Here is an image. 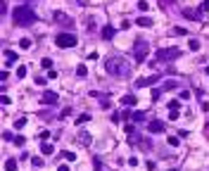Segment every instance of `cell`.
<instances>
[{
    "label": "cell",
    "mask_w": 209,
    "mask_h": 171,
    "mask_svg": "<svg viewBox=\"0 0 209 171\" xmlns=\"http://www.w3.org/2000/svg\"><path fill=\"white\" fill-rule=\"evenodd\" d=\"M169 109H181V100H169Z\"/></svg>",
    "instance_id": "d4e9b609"
},
{
    "label": "cell",
    "mask_w": 209,
    "mask_h": 171,
    "mask_svg": "<svg viewBox=\"0 0 209 171\" xmlns=\"http://www.w3.org/2000/svg\"><path fill=\"white\" fill-rule=\"evenodd\" d=\"M105 71H107L109 76H114V79H124V76L131 74V64L126 62L121 55H112V57H107V62H105Z\"/></svg>",
    "instance_id": "6da1fadb"
},
{
    "label": "cell",
    "mask_w": 209,
    "mask_h": 171,
    "mask_svg": "<svg viewBox=\"0 0 209 171\" xmlns=\"http://www.w3.org/2000/svg\"><path fill=\"white\" fill-rule=\"evenodd\" d=\"M173 171H176V169H173Z\"/></svg>",
    "instance_id": "ab89813d"
},
{
    "label": "cell",
    "mask_w": 209,
    "mask_h": 171,
    "mask_svg": "<svg viewBox=\"0 0 209 171\" xmlns=\"http://www.w3.org/2000/svg\"><path fill=\"white\" fill-rule=\"evenodd\" d=\"M114 33H117V29H114V26H102L100 36L105 38V41H112V38H114Z\"/></svg>",
    "instance_id": "30bf717a"
},
{
    "label": "cell",
    "mask_w": 209,
    "mask_h": 171,
    "mask_svg": "<svg viewBox=\"0 0 209 171\" xmlns=\"http://www.w3.org/2000/svg\"><path fill=\"white\" fill-rule=\"evenodd\" d=\"M185 19H202V12H193V10H183Z\"/></svg>",
    "instance_id": "4fadbf2b"
},
{
    "label": "cell",
    "mask_w": 209,
    "mask_h": 171,
    "mask_svg": "<svg viewBox=\"0 0 209 171\" xmlns=\"http://www.w3.org/2000/svg\"><path fill=\"white\" fill-rule=\"evenodd\" d=\"M169 145H171V147H178V145H181V140H178V138H173V135H171V138H169Z\"/></svg>",
    "instance_id": "4dcf8cb0"
},
{
    "label": "cell",
    "mask_w": 209,
    "mask_h": 171,
    "mask_svg": "<svg viewBox=\"0 0 209 171\" xmlns=\"http://www.w3.org/2000/svg\"><path fill=\"white\" fill-rule=\"evenodd\" d=\"M204 71H207V76H209V67H204Z\"/></svg>",
    "instance_id": "f35d334b"
},
{
    "label": "cell",
    "mask_w": 209,
    "mask_h": 171,
    "mask_svg": "<svg viewBox=\"0 0 209 171\" xmlns=\"http://www.w3.org/2000/svg\"><path fill=\"white\" fill-rule=\"evenodd\" d=\"M145 119H147L145 112H133V114H131V121H145Z\"/></svg>",
    "instance_id": "2e32d148"
},
{
    "label": "cell",
    "mask_w": 209,
    "mask_h": 171,
    "mask_svg": "<svg viewBox=\"0 0 209 171\" xmlns=\"http://www.w3.org/2000/svg\"><path fill=\"white\" fill-rule=\"evenodd\" d=\"M12 19L17 26H31L36 21V10H31L29 5H17V10L12 12Z\"/></svg>",
    "instance_id": "7a4b0ae2"
},
{
    "label": "cell",
    "mask_w": 209,
    "mask_h": 171,
    "mask_svg": "<svg viewBox=\"0 0 209 171\" xmlns=\"http://www.w3.org/2000/svg\"><path fill=\"white\" fill-rule=\"evenodd\" d=\"M24 126H26V119H24V117H19V119L14 121V128H17V131H22Z\"/></svg>",
    "instance_id": "7402d4cb"
},
{
    "label": "cell",
    "mask_w": 209,
    "mask_h": 171,
    "mask_svg": "<svg viewBox=\"0 0 209 171\" xmlns=\"http://www.w3.org/2000/svg\"><path fill=\"white\" fill-rule=\"evenodd\" d=\"M188 48L193 50V52H197V50H200V41H197V38H190V41H188Z\"/></svg>",
    "instance_id": "ac0fdd59"
},
{
    "label": "cell",
    "mask_w": 209,
    "mask_h": 171,
    "mask_svg": "<svg viewBox=\"0 0 209 171\" xmlns=\"http://www.w3.org/2000/svg\"><path fill=\"white\" fill-rule=\"evenodd\" d=\"M79 140H81V145H91V135H88L86 131H81V133H79Z\"/></svg>",
    "instance_id": "d6986e66"
},
{
    "label": "cell",
    "mask_w": 209,
    "mask_h": 171,
    "mask_svg": "<svg viewBox=\"0 0 209 171\" xmlns=\"http://www.w3.org/2000/svg\"><path fill=\"white\" fill-rule=\"evenodd\" d=\"M52 19L57 21L59 26H64V29H71V26H74V19H71V17H67L62 10H55V12H52Z\"/></svg>",
    "instance_id": "8992f818"
},
{
    "label": "cell",
    "mask_w": 209,
    "mask_h": 171,
    "mask_svg": "<svg viewBox=\"0 0 209 171\" xmlns=\"http://www.w3.org/2000/svg\"><path fill=\"white\" fill-rule=\"evenodd\" d=\"M176 88H178V81H173V79L164 81V86H162V91H176Z\"/></svg>",
    "instance_id": "7c38bea8"
},
{
    "label": "cell",
    "mask_w": 209,
    "mask_h": 171,
    "mask_svg": "<svg viewBox=\"0 0 209 171\" xmlns=\"http://www.w3.org/2000/svg\"><path fill=\"white\" fill-rule=\"evenodd\" d=\"M138 10L140 12H147V3H145V0H140V3H138Z\"/></svg>",
    "instance_id": "1f68e13d"
},
{
    "label": "cell",
    "mask_w": 209,
    "mask_h": 171,
    "mask_svg": "<svg viewBox=\"0 0 209 171\" xmlns=\"http://www.w3.org/2000/svg\"><path fill=\"white\" fill-rule=\"evenodd\" d=\"M135 24H138V26H152V19H150V17H138Z\"/></svg>",
    "instance_id": "9a60e30c"
},
{
    "label": "cell",
    "mask_w": 209,
    "mask_h": 171,
    "mask_svg": "<svg viewBox=\"0 0 209 171\" xmlns=\"http://www.w3.org/2000/svg\"><path fill=\"white\" fill-rule=\"evenodd\" d=\"M48 79H57V71H55V69H48Z\"/></svg>",
    "instance_id": "d590c367"
},
{
    "label": "cell",
    "mask_w": 209,
    "mask_h": 171,
    "mask_svg": "<svg viewBox=\"0 0 209 171\" xmlns=\"http://www.w3.org/2000/svg\"><path fill=\"white\" fill-rule=\"evenodd\" d=\"M62 157H64V159H69V162H76V155H74V152H62Z\"/></svg>",
    "instance_id": "83f0119b"
},
{
    "label": "cell",
    "mask_w": 209,
    "mask_h": 171,
    "mask_svg": "<svg viewBox=\"0 0 209 171\" xmlns=\"http://www.w3.org/2000/svg\"><path fill=\"white\" fill-rule=\"evenodd\" d=\"M181 55L183 52L178 48H159V50H157V59H164V62H166V59H178Z\"/></svg>",
    "instance_id": "5b68a950"
},
{
    "label": "cell",
    "mask_w": 209,
    "mask_h": 171,
    "mask_svg": "<svg viewBox=\"0 0 209 171\" xmlns=\"http://www.w3.org/2000/svg\"><path fill=\"white\" fill-rule=\"evenodd\" d=\"M14 145H19V147H24V145H26V138H24V135H17V138H14Z\"/></svg>",
    "instance_id": "484cf974"
},
{
    "label": "cell",
    "mask_w": 209,
    "mask_h": 171,
    "mask_svg": "<svg viewBox=\"0 0 209 171\" xmlns=\"http://www.w3.org/2000/svg\"><path fill=\"white\" fill-rule=\"evenodd\" d=\"M41 67H43V69H52V59H50V57H43V59H41Z\"/></svg>",
    "instance_id": "44dd1931"
},
{
    "label": "cell",
    "mask_w": 209,
    "mask_h": 171,
    "mask_svg": "<svg viewBox=\"0 0 209 171\" xmlns=\"http://www.w3.org/2000/svg\"><path fill=\"white\" fill-rule=\"evenodd\" d=\"M41 102H43V105H57V93L45 91V93H43V97H41Z\"/></svg>",
    "instance_id": "9c48e42d"
},
{
    "label": "cell",
    "mask_w": 209,
    "mask_h": 171,
    "mask_svg": "<svg viewBox=\"0 0 209 171\" xmlns=\"http://www.w3.org/2000/svg\"><path fill=\"white\" fill-rule=\"evenodd\" d=\"M76 74H79L81 79H86V76H88V67H83V64H81L79 69H76Z\"/></svg>",
    "instance_id": "603a6c76"
},
{
    "label": "cell",
    "mask_w": 209,
    "mask_h": 171,
    "mask_svg": "<svg viewBox=\"0 0 209 171\" xmlns=\"http://www.w3.org/2000/svg\"><path fill=\"white\" fill-rule=\"evenodd\" d=\"M126 133H135V126H133V124H126Z\"/></svg>",
    "instance_id": "836d02e7"
},
{
    "label": "cell",
    "mask_w": 209,
    "mask_h": 171,
    "mask_svg": "<svg viewBox=\"0 0 209 171\" xmlns=\"http://www.w3.org/2000/svg\"><path fill=\"white\" fill-rule=\"evenodd\" d=\"M76 43H79V38H76L74 33L59 31L57 36H55V45H57V48H76Z\"/></svg>",
    "instance_id": "3957f363"
},
{
    "label": "cell",
    "mask_w": 209,
    "mask_h": 171,
    "mask_svg": "<svg viewBox=\"0 0 209 171\" xmlns=\"http://www.w3.org/2000/svg\"><path fill=\"white\" fill-rule=\"evenodd\" d=\"M31 164H33V166H38V169H41V166H43V164H45V162H43V159H41V157H33V162H31Z\"/></svg>",
    "instance_id": "f1b7e54d"
},
{
    "label": "cell",
    "mask_w": 209,
    "mask_h": 171,
    "mask_svg": "<svg viewBox=\"0 0 209 171\" xmlns=\"http://www.w3.org/2000/svg\"><path fill=\"white\" fill-rule=\"evenodd\" d=\"M26 76V67H17V79H24Z\"/></svg>",
    "instance_id": "4316f807"
},
{
    "label": "cell",
    "mask_w": 209,
    "mask_h": 171,
    "mask_svg": "<svg viewBox=\"0 0 209 171\" xmlns=\"http://www.w3.org/2000/svg\"><path fill=\"white\" fill-rule=\"evenodd\" d=\"M41 152H43V155H52V152H55V145L52 143H43V145H41Z\"/></svg>",
    "instance_id": "5bb4252c"
},
{
    "label": "cell",
    "mask_w": 209,
    "mask_h": 171,
    "mask_svg": "<svg viewBox=\"0 0 209 171\" xmlns=\"http://www.w3.org/2000/svg\"><path fill=\"white\" fill-rule=\"evenodd\" d=\"M121 105L133 107V105H135V97H133V95H124V97H121Z\"/></svg>",
    "instance_id": "e0dca14e"
},
{
    "label": "cell",
    "mask_w": 209,
    "mask_h": 171,
    "mask_svg": "<svg viewBox=\"0 0 209 171\" xmlns=\"http://www.w3.org/2000/svg\"><path fill=\"white\" fill-rule=\"evenodd\" d=\"M147 52H150V45H147L143 38H138V41H135V45H133V57H135V62H145Z\"/></svg>",
    "instance_id": "277c9868"
},
{
    "label": "cell",
    "mask_w": 209,
    "mask_h": 171,
    "mask_svg": "<svg viewBox=\"0 0 209 171\" xmlns=\"http://www.w3.org/2000/svg\"><path fill=\"white\" fill-rule=\"evenodd\" d=\"M3 55H5V62H7V67H10L12 62H17V52H14V50H5Z\"/></svg>",
    "instance_id": "8fae6325"
},
{
    "label": "cell",
    "mask_w": 209,
    "mask_h": 171,
    "mask_svg": "<svg viewBox=\"0 0 209 171\" xmlns=\"http://www.w3.org/2000/svg\"><path fill=\"white\" fill-rule=\"evenodd\" d=\"M157 81H162V76L159 74H152V76H147V79H138V81H135V86H138V88H147V86L157 83Z\"/></svg>",
    "instance_id": "52a82bcc"
},
{
    "label": "cell",
    "mask_w": 209,
    "mask_h": 171,
    "mask_svg": "<svg viewBox=\"0 0 209 171\" xmlns=\"http://www.w3.org/2000/svg\"><path fill=\"white\" fill-rule=\"evenodd\" d=\"M173 33H178V36H185V29H181V26H176V29H173Z\"/></svg>",
    "instance_id": "e575fe53"
},
{
    "label": "cell",
    "mask_w": 209,
    "mask_h": 171,
    "mask_svg": "<svg viewBox=\"0 0 209 171\" xmlns=\"http://www.w3.org/2000/svg\"><path fill=\"white\" fill-rule=\"evenodd\" d=\"M147 131H150V133H164L166 124L164 121H150V124H147Z\"/></svg>",
    "instance_id": "ba28073f"
},
{
    "label": "cell",
    "mask_w": 209,
    "mask_h": 171,
    "mask_svg": "<svg viewBox=\"0 0 209 171\" xmlns=\"http://www.w3.org/2000/svg\"><path fill=\"white\" fill-rule=\"evenodd\" d=\"M169 119H171V121H176V119H178V109H169Z\"/></svg>",
    "instance_id": "f546056e"
},
{
    "label": "cell",
    "mask_w": 209,
    "mask_h": 171,
    "mask_svg": "<svg viewBox=\"0 0 209 171\" xmlns=\"http://www.w3.org/2000/svg\"><path fill=\"white\" fill-rule=\"evenodd\" d=\"M57 171H69V166H67V164H59V166H57Z\"/></svg>",
    "instance_id": "74e56055"
},
{
    "label": "cell",
    "mask_w": 209,
    "mask_h": 171,
    "mask_svg": "<svg viewBox=\"0 0 209 171\" xmlns=\"http://www.w3.org/2000/svg\"><path fill=\"white\" fill-rule=\"evenodd\" d=\"M5 169L7 171H17V159H7L5 162Z\"/></svg>",
    "instance_id": "ffe728a7"
},
{
    "label": "cell",
    "mask_w": 209,
    "mask_h": 171,
    "mask_svg": "<svg viewBox=\"0 0 209 171\" xmlns=\"http://www.w3.org/2000/svg\"><path fill=\"white\" fill-rule=\"evenodd\" d=\"M88 119H91V117H88V114H81V117H79V119H76V124H86V121H88Z\"/></svg>",
    "instance_id": "d6a6232c"
},
{
    "label": "cell",
    "mask_w": 209,
    "mask_h": 171,
    "mask_svg": "<svg viewBox=\"0 0 209 171\" xmlns=\"http://www.w3.org/2000/svg\"><path fill=\"white\" fill-rule=\"evenodd\" d=\"M209 10V0H204V3H202V12H207Z\"/></svg>",
    "instance_id": "8d00e7d4"
},
{
    "label": "cell",
    "mask_w": 209,
    "mask_h": 171,
    "mask_svg": "<svg viewBox=\"0 0 209 171\" xmlns=\"http://www.w3.org/2000/svg\"><path fill=\"white\" fill-rule=\"evenodd\" d=\"M19 48H22V50H29V48H31V41H29V38H22V41H19Z\"/></svg>",
    "instance_id": "cb8c5ba5"
}]
</instances>
